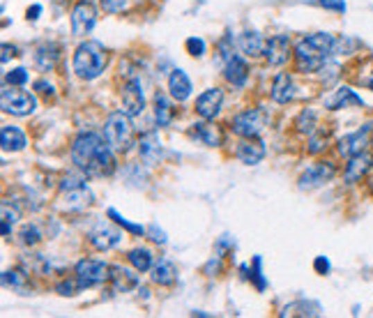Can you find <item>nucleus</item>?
<instances>
[{"mask_svg":"<svg viewBox=\"0 0 373 318\" xmlns=\"http://www.w3.org/2000/svg\"><path fill=\"white\" fill-rule=\"evenodd\" d=\"M71 162L88 176L102 178L116 171V159L111 155V146L106 136L97 132H81L71 143Z\"/></svg>","mask_w":373,"mask_h":318,"instance_id":"1","label":"nucleus"},{"mask_svg":"<svg viewBox=\"0 0 373 318\" xmlns=\"http://www.w3.org/2000/svg\"><path fill=\"white\" fill-rule=\"evenodd\" d=\"M339 40L329 33H313L306 35L295 44V62L297 69L309 74V72H320L322 65L327 62V58L336 53Z\"/></svg>","mask_w":373,"mask_h":318,"instance_id":"2","label":"nucleus"},{"mask_svg":"<svg viewBox=\"0 0 373 318\" xmlns=\"http://www.w3.org/2000/svg\"><path fill=\"white\" fill-rule=\"evenodd\" d=\"M106 67V51L97 42H83L74 53V72L78 78L92 81L104 72Z\"/></svg>","mask_w":373,"mask_h":318,"instance_id":"3","label":"nucleus"},{"mask_svg":"<svg viewBox=\"0 0 373 318\" xmlns=\"http://www.w3.org/2000/svg\"><path fill=\"white\" fill-rule=\"evenodd\" d=\"M132 115H127L125 111L120 113H111L106 118V125H104V136L109 141V146L118 153H127L134 143V127H132Z\"/></svg>","mask_w":373,"mask_h":318,"instance_id":"4","label":"nucleus"},{"mask_svg":"<svg viewBox=\"0 0 373 318\" xmlns=\"http://www.w3.org/2000/svg\"><path fill=\"white\" fill-rule=\"evenodd\" d=\"M270 115L265 108H247V111L238 113L231 122V129L242 139H254V136H261V132L268 125Z\"/></svg>","mask_w":373,"mask_h":318,"instance_id":"5","label":"nucleus"},{"mask_svg":"<svg viewBox=\"0 0 373 318\" xmlns=\"http://www.w3.org/2000/svg\"><path fill=\"white\" fill-rule=\"evenodd\" d=\"M0 104H3L5 113L19 115V118H26V115L35 113V108H37V102H35L31 92L19 88H3V92H0Z\"/></svg>","mask_w":373,"mask_h":318,"instance_id":"6","label":"nucleus"},{"mask_svg":"<svg viewBox=\"0 0 373 318\" xmlns=\"http://www.w3.org/2000/svg\"><path fill=\"white\" fill-rule=\"evenodd\" d=\"M111 279V267L104 261H92V258H85V261L76 263V281L81 288H92L99 286L104 281Z\"/></svg>","mask_w":373,"mask_h":318,"instance_id":"7","label":"nucleus"},{"mask_svg":"<svg viewBox=\"0 0 373 318\" xmlns=\"http://www.w3.org/2000/svg\"><path fill=\"white\" fill-rule=\"evenodd\" d=\"M97 24V10L90 0H78L76 7L71 10V33L76 37H85L92 33V28Z\"/></svg>","mask_w":373,"mask_h":318,"instance_id":"8","label":"nucleus"},{"mask_svg":"<svg viewBox=\"0 0 373 318\" xmlns=\"http://www.w3.org/2000/svg\"><path fill=\"white\" fill-rule=\"evenodd\" d=\"M334 173H336V169H334L332 162L313 164V166H309V169L302 173V178H300V190H304V192L318 190V187L327 185L329 180L334 178Z\"/></svg>","mask_w":373,"mask_h":318,"instance_id":"9","label":"nucleus"},{"mask_svg":"<svg viewBox=\"0 0 373 318\" xmlns=\"http://www.w3.org/2000/svg\"><path fill=\"white\" fill-rule=\"evenodd\" d=\"M263 56H265V60L270 65H275V67H281V65L288 62V58H290L288 35H275V37H270V42H265Z\"/></svg>","mask_w":373,"mask_h":318,"instance_id":"10","label":"nucleus"},{"mask_svg":"<svg viewBox=\"0 0 373 318\" xmlns=\"http://www.w3.org/2000/svg\"><path fill=\"white\" fill-rule=\"evenodd\" d=\"M90 244L95 249H99V251H109V249H113L116 244L123 240V233H120L118 228H113L111 224H106V221H99L95 228L90 231Z\"/></svg>","mask_w":373,"mask_h":318,"instance_id":"11","label":"nucleus"},{"mask_svg":"<svg viewBox=\"0 0 373 318\" xmlns=\"http://www.w3.org/2000/svg\"><path fill=\"white\" fill-rule=\"evenodd\" d=\"M123 111L127 115H132V118H136V115L143 113V108H146V95H143V85L136 81V78H132V81H127L123 85Z\"/></svg>","mask_w":373,"mask_h":318,"instance_id":"12","label":"nucleus"},{"mask_svg":"<svg viewBox=\"0 0 373 318\" xmlns=\"http://www.w3.org/2000/svg\"><path fill=\"white\" fill-rule=\"evenodd\" d=\"M221 104H224V90L207 88L203 95H198V99H196V111H198L200 118L214 120L221 111Z\"/></svg>","mask_w":373,"mask_h":318,"instance_id":"13","label":"nucleus"},{"mask_svg":"<svg viewBox=\"0 0 373 318\" xmlns=\"http://www.w3.org/2000/svg\"><path fill=\"white\" fill-rule=\"evenodd\" d=\"M189 136L191 139H196L198 143H203L207 148H217L221 146V141H224V134H221V129L214 125L210 120H200V122H193L191 129H189Z\"/></svg>","mask_w":373,"mask_h":318,"instance_id":"14","label":"nucleus"},{"mask_svg":"<svg viewBox=\"0 0 373 318\" xmlns=\"http://www.w3.org/2000/svg\"><path fill=\"white\" fill-rule=\"evenodd\" d=\"M369 132H371V125H364L362 129H357V132L343 136L339 141V155L353 157V155L364 153V148H367V143H369Z\"/></svg>","mask_w":373,"mask_h":318,"instance_id":"15","label":"nucleus"},{"mask_svg":"<svg viewBox=\"0 0 373 318\" xmlns=\"http://www.w3.org/2000/svg\"><path fill=\"white\" fill-rule=\"evenodd\" d=\"M224 76H226L228 83L235 85V88H242L249 78V65L245 62V58H240L235 53L228 58L226 65H224Z\"/></svg>","mask_w":373,"mask_h":318,"instance_id":"16","label":"nucleus"},{"mask_svg":"<svg viewBox=\"0 0 373 318\" xmlns=\"http://www.w3.org/2000/svg\"><path fill=\"white\" fill-rule=\"evenodd\" d=\"M62 194H64L62 208H64L67 212H81V210H85V208L92 206V194H90L88 187H85V183L78 185V187H74V190L62 192Z\"/></svg>","mask_w":373,"mask_h":318,"instance_id":"17","label":"nucleus"},{"mask_svg":"<svg viewBox=\"0 0 373 318\" xmlns=\"http://www.w3.org/2000/svg\"><path fill=\"white\" fill-rule=\"evenodd\" d=\"M371 164H373V159H371V155H369V153H360V155L348 157L346 173H343V178H346V183H348V185L360 183V180L369 173Z\"/></svg>","mask_w":373,"mask_h":318,"instance_id":"18","label":"nucleus"},{"mask_svg":"<svg viewBox=\"0 0 373 318\" xmlns=\"http://www.w3.org/2000/svg\"><path fill=\"white\" fill-rule=\"evenodd\" d=\"M238 159L242 164H247V166H256V164H261L263 159H265V146H263V141H258V136H254V139H245L238 146Z\"/></svg>","mask_w":373,"mask_h":318,"instance_id":"19","label":"nucleus"},{"mask_svg":"<svg viewBox=\"0 0 373 318\" xmlns=\"http://www.w3.org/2000/svg\"><path fill=\"white\" fill-rule=\"evenodd\" d=\"M364 106L362 102V97L357 95L355 90H350V88H336L332 95H327L325 97V108H329V111H339V108H346V106Z\"/></svg>","mask_w":373,"mask_h":318,"instance_id":"20","label":"nucleus"},{"mask_svg":"<svg viewBox=\"0 0 373 318\" xmlns=\"http://www.w3.org/2000/svg\"><path fill=\"white\" fill-rule=\"evenodd\" d=\"M272 99H275L277 104H288L295 99V83H293V76L281 72L275 83H272Z\"/></svg>","mask_w":373,"mask_h":318,"instance_id":"21","label":"nucleus"},{"mask_svg":"<svg viewBox=\"0 0 373 318\" xmlns=\"http://www.w3.org/2000/svg\"><path fill=\"white\" fill-rule=\"evenodd\" d=\"M58 58H60V47L55 42H44L35 51V65H37L40 72H51L55 67V62H58Z\"/></svg>","mask_w":373,"mask_h":318,"instance_id":"22","label":"nucleus"},{"mask_svg":"<svg viewBox=\"0 0 373 318\" xmlns=\"http://www.w3.org/2000/svg\"><path fill=\"white\" fill-rule=\"evenodd\" d=\"M168 90L175 102H184L191 95V81L182 69H173L168 76Z\"/></svg>","mask_w":373,"mask_h":318,"instance_id":"23","label":"nucleus"},{"mask_svg":"<svg viewBox=\"0 0 373 318\" xmlns=\"http://www.w3.org/2000/svg\"><path fill=\"white\" fill-rule=\"evenodd\" d=\"M134 270H129V267H123V265L111 267V281H113V288H116L118 293L120 291L127 293V291H132V288L139 286V274H134Z\"/></svg>","mask_w":373,"mask_h":318,"instance_id":"24","label":"nucleus"},{"mask_svg":"<svg viewBox=\"0 0 373 318\" xmlns=\"http://www.w3.org/2000/svg\"><path fill=\"white\" fill-rule=\"evenodd\" d=\"M139 155L143 159V164L155 166L162 159V143L155 134H146L139 141Z\"/></svg>","mask_w":373,"mask_h":318,"instance_id":"25","label":"nucleus"},{"mask_svg":"<svg viewBox=\"0 0 373 318\" xmlns=\"http://www.w3.org/2000/svg\"><path fill=\"white\" fill-rule=\"evenodd\" d=\"M0 143H3V150H12V153H17V150H24L26 148V134L21 132L19 127L14 125H5L3 132H0Z\"/></svg>","mask_w":373,"mask_h":318,"instance_id":"26","label":"nucleus"},{"mask_svg":"<svg viewBox=\"0 0 373 318\" xmlns=\"http://www.w3.org/2000/svg\"><path fill=\"white\" fill-rule=\"evenodd\" d=\"M238 49L245 56H258V53H263V49H265V42L261 37V33H256V31H247V33H242L240 37H238Z\"/></svg>","mask_w":373,"mask_h":318,"instance_id":"27","label":"nucleus"},{"mask_svg":"<svg viewBox=\"0 0 373 318\" xmlns=\"http://www.w3.org/2000/svg\"><path fill=\"white\" fill-rule=\"evenodd\" d=\"M175 279H177L175 265L171 261H166V258H162V261L153 267V281H155V284L171 286V284H175Z\"/></svg>","mask_w":373,"mask_h":318,"instance_id":"28","label":"nucleus"},{"mask_svg":"<svg viewBox=\"0 0 373 318\" xmlns=\"http://www.w3.org/2000/svg\"><path fill=\"white\" fill-rule=\"evenodd\" d=\"M155 120L159 127H166L173 122V106H171L168 97L162 95V92H157L155 97Z\"/></svg>","mask_w":373,"mask_h":318,"instance_id":"29","label":"nucleus"},{"mask_svg":"<svg viewBox=\"0 0 373 318\" xmlns=\"http://www.w3.org/2000/svg\"><path fill=\"white\" fill-rule=\"evenodd\" d=\"M129 263L136 267V272H148L153 267V251L146 247H136L129 251Z\"/></svg>","mask_w":373,"mask_h":318,"instance_id":"30","label":"nucleus"},{"mask_svg":"<svg viewBox=\"0 0 373 318\" xmlns=\"http://www.w3.org/2000/svg\"><path fill=\"white\" fill-rule=\"evenodd\" d=\"M315 111L313 108H304L302 113L297 115V120H295V127L300 129V132H309V134H313V129H315Z\"/></svg>","mask_w":373,"mask_h":318,"instance_id":"31","label":"nucleus"},{"mask_svg":"<svg viewBox=\"0 0 373 318\" xmlns=\"http://www.w3.org/2000/svg\"><path fill=\"white\" fill-rule=\"evenodd\" d=\"M109 217H111L113 221L118 224V226L127 228V231H129V233H132V235H143V233H146V228H143L141 224H132V221H129V219H125V217L120 215L118 210H113V208H111V210H109Z\"/></svg>","mask_w":373,"mask_h":318,"instance_id":"32","label":"nucleus"},{"mask_svg":"<svg viewBox=\"0 0 373 318\" xmlns=\"http://www.w3.org/2000/svg\"><path fill=\"white\" fill-rule=\"evenodd\" d=\"M263 258L261 256H254V270H251V279H254V284L258 291H265V277H263Z\"/></svg>","mask_w":373,"mask_h":318,"instance_id":"33","label":"nucleus"},{"mask_svg":"<svg viewBox=\"0 0 373 318\" xmlns=\"http://www.w3.org/2000/svg\"><path fill=\"white\" fill-rule=\"evenodd\" d=\"M325 148H327V134H322V132L311 134V139H309V153H311V155H318V153H322Z\"/></svg>","mask_w":373,"mask_h":318,"instance_id":"34","label":"nucleus"},{"mask_svg":"<svg viewBox=\"0 0 373 318\" xmlns=\"http://www.w3.org/2000/svg\"><path fill=\"white\" fill-rule=\"evenodd\" d=\"M21 237H24V244H37L42 240V235H40V228L35 226V224H31V226H26L24 231H21Z\"/></svg>","mask_w":373,"mask_h":318,"instance_id":"35","label":"nucleus"},{"mask_svg":"<svg viewBox=\"0 0 373 318\" xmlns=\"http://www.w3.org/2000/svg\"><path fill=\"white\" fill-rule=\"evenodd\" d=\"M186 51H189V56H193V58H200L205 53V40L189 37V40H186Z\"/></svg>","mask_w":373,"mask_h":318,"instance_id":"36","label":"nucleus"},{"mask_svg":"<svg viewBox=\"0 0 373 318\" xmlns=\"http://www.w3.org/2000/svg\"><path fill=\"white\" fill-rule=\"evenodd\" d=\"M3 281H5V284H12V286L21 288V286H26L28 277H26L24 272H19V270H12V272H5V274H3Z\"/></svg>","mask_w":373,"mask_h":318,"instance_id":"37","label":"nucleus"},{"mask_svg":"<svg viewBox=\"0 0 373 318\" xmlns=\"http://www.w3.org/2000/svg\"><path fill=\"white\" fill-rule=\"evenodd\" d=\"M7 83H10V85H24V83H28V72L24 67L12 69L10 74H7Z\"/></svg>","mask_w":373,"mask_h":318,"instance_id":"38","label":"nucleus"},{"mask_svg":"<svg viewBox=\"0 0 373 318\" xmlns=\"http://www.w3.org/2000/svg\"><path fill=\"white\" fill-rule=\"evenodd\" d=\"M76 288H81L78 286V281L76 279H62L58 286H55V291H58L60 295H74L76 293Z\"/></svg>","mask_w":373,"mask_h":318,"instance_id":"39","label":"nucleus"},{"mask_svg":"<svg viewBox=\"0 0 373 318\" xmlns=\"http://www.w3.org/2000/svg\"><path fill=\"white\" fill-rule=\"evenodd\" d=\"M99 3H102V5H104V10H106V12H111V14L123 12L125 7H127L125 0H99Z\"/></svg>","mask_w":373,"mask_h":318,"instance_id":"40","label":"nucleus"},{"mask_svg":"<svg viewBox=\"0 0 373 318\" xmlns=\"http://www.w3.org/2000/svg\"><path fill=\"white\" fill-rule=\"evenodd\" d=\"M148 233H150V240L157 242V244H166V233L157 226V224H153V226L148 228Z\"/></svg>","mask_w":373,"mask_h":318,"instance_id":"41","label":"nucleus"},{"mask_svg":"<svg viewBox=\"0 0 373 318\" xmlns=\"http://www.w3.org/2000/svg\"><path fill=\"white\" fill-rule=\"evenodd\" d=\"M320 7H325V10H334V12H346V3L343 0H318Z\"/></svg>","mask_w":373,"mask_h":318,"instance_id":"42","label":"nucleus"},{"mask_svg":"<svg viewBox=\"0 0 373 318\" xmlns=\"http://www.w3.org/2000/svg\"><path fill=\"white\" fill-rule=\"evenodd\" d=\"M313 267H315V272H318V274H327L329 272V261L325 256H318L313 261Z\"/></svg>","mask_w":373,"mask_h":318,"instance_id":"43","label":"nucleus"},{"mask_svg":"<svg viewBox=\"0 0 373 318\" xmlns=\"http://www.w3.org/2000/svg\"><path fill=\"white\" fill-rule=\"evenodd\" d=\"M35 90L42 92V95H53V85L46 83V81H37V83H35Z\"/></svg>","mask_w":373,"mask_h":318,"instance_id":"44","label":"nucleus"},{"mask_svg":"<svg viewBox=\"0 0 373 318\" xmlns=\"http://www.w3.org/2000/svg\"><path fill=\"white\" fill-rule=\"evenodd\" d=\"M40 14H42V5L28 7V19H31V21H37V19H40Z\"/></svg>","mask_w":373,"mask_h":318,"instance_id":"45","label":"nucleus"},{"mask_svg":"<svg viewBox=\"0 0 373 318\" xmlns=\"http://www.w3.org/2000/svg\"><path fill=\"white\" fill-rule=\"evenodd\" d=\"M10 56H17V47H10V44H3V65L10 60Z\"/></svg>","mask_w":373,"mask_h":318,"instance_id":"46","label":"nucleus"},{"mask_svg":"<svg viewBox=\"0 0 373 318\" xmlns=\"http://www.w3.org/2000/svg\"><path fill=\"white\" fill-rule=\"evenodd\" d=\"M371 62H373V58H371ZM369 88L373 90V78H371V81H369Z\"/></svg>","mask_w":373,"mask_h":318,"instance_id":"47","label":"nucleus"},{"mask_svg":"<svg viewBox=\"0 0 373 318\" xmlns=\"http://www.w3.org/2000/svg\"><path fill=\"white\" fill-rule=\"evenodd\" d=\"M371 143H373V139H371Z\"/></svg>","mask_w":373,"mask_h":318,"instance_id":"48","label":"nucleus"}]
</instances>
